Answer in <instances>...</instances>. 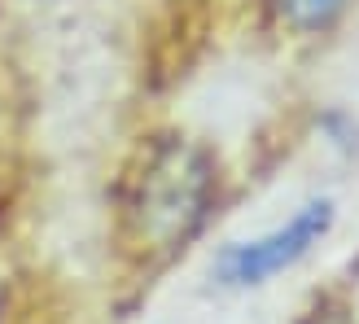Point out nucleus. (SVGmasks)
<instances>
[{"mask_svg":"<svg viewBox=\"0 0 359 324\" xmlns=\"http://www.w3.org/2000/svg\"><path fill=\"white\" fill-rule=\"evenodd\" d=\"M333 197H316V202L298 206L280 228L263 232V237L250 241H228L219 255H215V281L228 285V290H255V285H267L272 276L290 272L294 263H302L311 250L329 237L333 228Z\"/></svg>","mask_w":359,"mask_h":324,"instance_id":"nucleus-2","label":"nucleus"},{"mask_svg":"<svg viewBox=\"0 0 359 324\" xmlns=\"http://www.w3.org/2000/svg\"><path fill=\"white\" fill-rule=\"evenodd\" d=\"M276 5H280V18L294 31H325L342 18L346 0H276Z\"/></svg>","mask_w":359,"mask_h":324,"instance_id":"nucleus-3","label":"nucleus"},{"mask_svg":"<svg viewBox=\"0 0 359 324\" xmlns=\"http://www.w3.org/2000/svg\"><path fill=\"white\" fill-rule=\"evenodd\" d=\"M210 193H215V171L197 145L175 136L154 145L132 189V220L140 241L163 250L184 245L206 220Z\"/></svg>","mask_w":359,"mask_h":324,"instance_id":"nucleus-1","label":"nucleus"}]
</instances>
